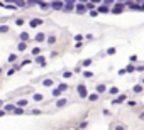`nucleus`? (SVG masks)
<instances>
[{"label": "nucleus", "instance_id": "6", "mask_svg": "<svg viewBox=\"0 0 144 130\" xmlns=\"http://www.w3.org/2000/svg\"><path fill=\"white\" fill-rule=\"evenodd\" d=\"M134 91H136V93H141V91H142V85H136L134 86Z\"/></svg>", "mask_w": 144, "mask_h": 130}, {"label": "nucleus", "instance_id": "17", "mask_svg": "<svg viewBox=\"0 0 144 130\" xmlns=\"http://www.w3.org/2000/svg\"><path fill=\"white\" fill-rule=\"evenodd\" d=\"M65 103H66V100H59V102H58V107H63Z\"/></svg>", "mask_w": 144, "mask_h": 130}, {"label": "nucleus", "instance_id": "12", "mask_svg": "<svg viewBox=\"0 0 144 130\" xmlns=\"http://www.w3.org/2000/svg\"><path fill=\"white\" fill-rule=\"evenodd\" d=\"M37 62L41 64V66H44L46 62H44V57H37Z\"/></svg>", "mask_w": 144, "mask_h": 130}, {"label": "nucleus", "instance_id": "7", "mask_svg": "<svg viewBox=\"0 0 144 130\" xmlns=\"http://www.w3.org/2000/svg\"><path fill=\"white\" fill-rule=\"evenodd\" d=\"M124 100H126V95H120V96H119V98H117V100H115L114 103H122Z\"/></svg>", "mask_w": 144, "mask_h": 130}, {"label": "nucleus", "instance_id": "13", "mask_svg": "<svg viewBox=\"0 0 144 130\" xmlns=\"http://www.w3.org/2000/svg\"><path fill=\"white\" fill-rule=\"evenodd\" d=\"M92 64V59H85L83 61V66H90Z\"/></svg>", "mask_w": 144, "mask_h": 130}, {"label": "nucleus", "instance_id": "9", "mask_svg": "<svg viewBox=\"0 0 144 130\" xmlns=\"http://www.w3.org/2000/svg\"><path fill=\"white\" fill-rule=\"evenodd\" d=\"M65 7H66L65 10H73V2H68V4H66Z\"/></svg>", "mask_w": 144, "mask_h": 130}, {"label": "nucleus", "instance_id": "14", "mask_svg": "<svg viewBox=\"0 0 144 130\" xmlns=\"http://www.w3.org/2000/svg\"><path fill=\"white\" fill-rule=\"evenodd\" d=\"M78 12H85V5L81 4V5H78Z\"/></svg>", "mask_w": 144, "mask_h": 130}, {"label": "nucleus", "instance_id": "5", "mask_svg": "<svg viewBox=\"0 0 144 130\" xmlns=\"http://www.w3.org/2000/svg\"><path fill=\"white\" fill-rule=\"evenodd\" d=\"M20 41H29V34L27 32H22V34H20Z\"/></svg>", "mask_w": 144, "mask_h": 130}, {"label": "nucleus", "instance_id": "8", "mask_svg": "<svg viewBox=\"0 0 144 130\" xmlns=\"http://www.w3.org/2000/svg\"><path fill=\"white\" fill-rule=\"evenodd\" d=\"M97 91H98V93H104V91H105V86H104V85H98V86H97Z\"/></svg>", "mask_w": 144, "mask_h": 130}, {"label": "nucleus", "instance_id": "16", "mask_svg": "<svg viewBox=\"0 0 144 130\" xmlns=\"http://www.w3.org/2000/svg\"><path fill=\"white\" fill-rule=\"evenodd\" d=\"M24 105H27V102H26V100H20V102H19V107H24Z\"/></svg>", "mask_w": 144, "mask_h": 130}, {"label": "nucleus", "instance_id": "1", "mask_svg": "<svg viewBox=\"0 0 144 130\" xmlns=\"http://www.w3.org/2000/svg\"><path fill=\"white\" fill-rule=\"evenodd\" d=\"M78 93H80V96H87V88L83 85H80L78 86Z\"/></svg>", "mask_w": 144, "mask_h": 130}, {"label": "nucleus", "instance_id": "20", "mask_svg": "<svg viewBox=\"0 0 144 130\" xmlns=\"http://www.w3.org/2000/svg\"><path fill=\"white\" fill-rule=\"evenodd\" d=\"M59 93H61V90H53V95H54V96H58Z\"/></svg>", "mask_w": 144, "mask_h": 130}, {"label": "nucleus", "instance_id": "3", "mask_svg": "<svg viewBox=\"0 0 144 130\" xmlns=\"http://www.w3.org/2000/svg\"><path fill=\"white\" fill-rule=\"evenodd\" d=\"M41 22H43V20H39V19H32V20H31V25H32V27H37Z\"/></svg>", "mask_w": 144, "mask_h": 130}, {"label": "nucleus", "instance_id": "24", "mask_svg": "<svg viewBox=\"0 0 144 130\" xmlns=\"http://www.w3.org/2000/svg\"><path fill=\"white\" fill-rule=\"evenodd\" d=\"M142 83H144V78H142Z\"/></svg>", "mask_w": 144, "mask_h": 130}, {"label": "nucleus", "instance_id": "22", "mask_svg": "<svg viewBox=\"0 0 144 130\" xmlns=\"http://www.w3.org/2000/svg\"><path fill=\"white\" fill-rule=\"evenodd\" d=\"M115 130H124V125H119V127H115Z\"/></svg>", "mask_w": 144, "mask_h": 130}, {"label": "nucleus", "instance_id": "10", "mask_svg": "<svg viewBox=\"0 0 144 130\" xmlns=\"http://www.w3.org/2000/svg\"><path fill=\"white\" fill-rule=\"evenodd\" d=\"M97 98H98V95H90V96H88L90 102H97Z\"/></svg>", "mask_w": 144, "mask_h": 130}, {"label": "nucleus", "instance_id": "15", "mask_svg": "<svg viewBox=\"0 0 144 130\" xmlns=\"http://www.w3.org/2000/svg\"><path fill=\"white\" fill-rule=\"evenodd\" d=\"M44 85H46V86H51V85H53V81H51V79H46Z\"/></svg>", "mask_w": 144, "mask_h": 130}, {"label": "nucleus", "instance_id": "4", "mask_svg": "<svg viewBox=\"0 0 144 130\" xmlns=\"http://www.w3.org/2000/svg\"><path fill=\"white\" fill-rule=\"evenodd\" d=\"M61 7H63V4H61V2H54V4H53V9H56V10H59Z\"/></svg>", "mask_w": 144, "mask_h": 130}, {"label": "nucleus", "instance_id": "2", "mask_svg": "<svg viewBox=\"0 0 144 130\" xmlns=\"http://www.w3.org/2000/svg\"><path fill=\"white\" fill-rule=\"evenodd\" d=\"M124 5H126V4H117L115 9H114V14H119V12H120L122 9H124Z\"/></svg>", "mask_w": 144, "mask_h": 130}, {"label": "nucleus", "instance_id": "23", "mask_svg": "<svg viewBox=\"0 0 144 130\" xmlns=\"http://www.w3.org/2000/svg\"><path fill=\"white\" fill-rule=\"evenodd\" d=\"M2 103H4V102H2V100H0V107H2Z\"/></svg>", "mask_w": 144, "mask_h": 130}, {"label": "nucleus", "instance_id": "19", "mask_svg": "<svg viewBox=\"0 0 144 130\" xmlns=\"http://www.w3.org/2000/svg\"><path fill=\"white\" fill-rule=\"evenodd\" d=\"M37 41H44V34H37Z\"/></svg>", "mask_w": 144, "mask_h": 130}, {"label": "nucleus", "instance_id": "11", "mask_svg": "<svg viewBox=\"0 0 144 130\" xmlns=\"http://www.w3.org/2000/svg\"><path fill=\"white\" fill-rule=\"evenodd\" d=\"M15 59H17V56H15V54H10V56H9V61H10V62H14Z\"/></svg>", "mask_w": 144, "mask_h": 130}, {"label": "nucleus", "instance_id": "21", "mask_svg": "<svg viewBox=\"0 0 144 130\" xmlns=\"http://www.w3.org/2000/svg\"><path fill=\"white\" fill-rule=\"evenodd\" d=\"M117 91H119L117 88H112V90H110V93H112V95H117Z\"/></svg>", "mask_w": 144, "mask_h": 130}, {"label": "nucleus", "instance_id": "18", "mask_svg": "<svg viewBox=\"0 0 144 130\" xmlns=\"http://www.w3.org/2000/svg\"><path fill=\"white\" fill-rule=\"evenodd\" d=\"M98 10H100V12H109V9H107V7H105V5H104V7H100Z\"/></svg>", "mask_w": 144, "mask_h": 130}]
</instances>
